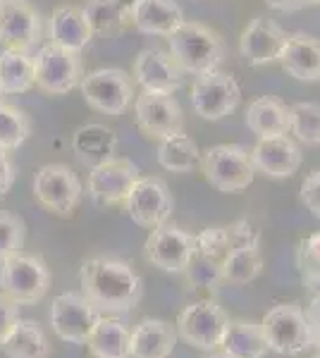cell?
Wrapping results in <instances>:
<instances>
[{
    "instance_id": "cell-36",
    "label": "cell",
    "mask_w": 320,
    "mask_h": 358,
    "mask_svg": "<svg viewBox=\"0 0 320 358\" xmlns=\"http://www.w3.org/2000/svg\"><path fill=\"white\" fill-rule=\"evenodd\" d=\"M22 244H25V222L13 213L0 210V263L22 251Z\"/></svg>"
},
{
    "instance_id": "cell-13",
    "label": "cell",
    "mask_w": 320,
    "mask_h": 358,
    "mask_svg": "<svg viewBox=\"0 0 320 358\" xmlns=\"http://www.w3.org/2000/svg\"><path fill=\"white\" fill-rule=\"evenodd\" d=\"M194 253L196 234H189L167 222L151 229L146 239V258L162 273H184Z\"/></svg>"
},
{
    "instance_id": "cell-28",
    "label": "cell",
    "mask_w": 320,
    "mask_h": 358,
    "mask_svg": "<svg viewBox=\"0 0 320 358\" xmlns=\"http://www.w3.org/2000/svg\"><path fill=\"white\" fill-rule=\"evenodd\" d=\"M158 165L170 172H191L201 167V151L196 141L182 129L158 138V151H155Z\"/></svg>"
},
{
    "instance_id": "cell-35",
    "label": "cell",
    "mask_w": 320,
    "mask_h": 358,
    "mask_svg": "<svg viewBox=\"0 0 320 358\" xmlns=\"http://www.w3.org/2000/svg\"><path fill=\"white\" fill-rule=\"evenodd\" d=\"M184 273H187L189 282L196 287V289H215V287L223 282V275H220V261L203 256L199 251L194 253V258L189 261Z\"/></svg>"
},
{
    "instance_id": "cell-12",
    "label": "cell",
    "mask_w": 320,
    "mask_h": 358,
    "mask_svg": "<svg viewBox=\"0 0 320 358\" xmlns=\"http://www.w3.org/2000/svg\"><path fill=\"white\" fill-rule=\"evenodd\" d=\"M130 217L139 227L155 229L172 217L174 199L167 184L158 177H139L125 201Z\"/></svg>"
},
{
    "instance_id": "cell-11",
    "label": "cell",
    "mask_w": 320,
    "mask_h": 358,
    "mask_svg": "<svg viewBox=\"0 0 320 358\" xmlns=\"http://www.w3.org/2000/svg\"><path fill=\"white\" fill-rule=\"evenodd\" d=\"M34 196L53 215L69 217L81 201V182L67 165H43L34 175Z\"/></svg>"
},
{
    "instance_id": "cell-5",
    "label": "cell",
    "mask_w": 320,
    "mask_h": 358,
    "mask_svg": "<svg viewBox=\"0 0 320 358\" xmlns=\"http://www.w3.org/2000/svg\"><path fill=\"white\" fill-rule=\"evenodd\" d=\"M34 79L43 94L65 96L74 91L84 79L81 57L74 50L60 48L55 43H46L34 55Z\"/></svg>"
},
{
    "instance_id": "cell-38",
    "label": "cell",
    "mask_w": 320,
    "mask_h": 358,
    "mask_svg": "<svg viewBox=\"0 0 320 358\" xmlns=\"http://www.w3.org/2000/svg\"><path fill=\"white\" fill-rule=\"evenodd\" d=\"M299 265H301V273H304V277L318 273V270H320V232L311 234L308 239L301 241Z\"/></svg>"
},
{
    "instance_id": "cell-22",
    "label": "cell",
    "mask_w": 320,
    "mask_h": 358,
    "mask_svg": "<svg viewBox=\"0 0 320 358\" xmlns=\"http://www.w3.org/2000/svg\"><path fill=\"white\" fill-rule=\"evenodd\" d=\"M296 82H318L320 79V41L308 34H292L277 60Z\"/></svg>"
},
{
    "instance_id": "cell-3",
    "label": "cell",
    "mask_w": 320,
    "mask_h": 358,
    "mask_svg": "<svg viewBox=\"0 0 320 358\" xmlns=\"http://www.w3.org/2000/svg\"><path fill=\"white\" fill-rule=\"evenodd\" d=\"M50 287V270L43 258L17 251L0 263V292L20 306L39 303Z\"/></svg>"
},
{
    "instance_id": "cell-6",
    "label": "cell",
    "mask_w": 320,
    "mask_h": 358,
    "mask_svg": "<svg viewBox=\"0 0 320 358\" xmlns=\"http://www.w3.org/2000/svg\"><path fill=\"white\" fill-rule=\"evenodd\" d=\"M267 349L282 356H299L311 346V322L294 303H280L270 308L260 320Z\"/></svg>"
},
{
    "instance_id": "cell-18",
    "label": "cell",
    "mask_w": 320,
    "mask_h": 358,
    "mask_svg": "<svg viewBox=\"0 0 320 358\" xmlns=\"http://www.w3.org/2000/svg\"><path fill=\"white\" fill-rule=\"evenodd\" d=\"M249 155H251L256 172H260V175H265V177H275V179L292 177L301 167V160H304L299 146H296L287 134L258 138Z\"/></svg>"
},
{
    "instance_id": "cell-19",
    "label": "cell",
    "mask_w": 320,
    "mask_h": 358,
    "mask_svg": "<svg viewBox=\"0 0 320 358\" xmlns=\"http://www.w3.org/2000/svg\"><path fill=\"white\" fill-rule=\"evenodd\" d=\"M184 72L174 62L170 50L146 48L134 60V82L144 91H160V94H174L182 86Z\"/></svg>"
},
{
    "instance_id": "cell-1",
    "label": "cell",
    "mask_w": 320,
    "mask_h": 358,
    "mask_svg": "<svg viewBox=\"0 0 320 358\" xmlns=\"http://www.w3.org/2000/svg\"><path fill=\"white\" fill-rule=\"evenodd\" d=\"M81 294L106 313H127L141 301L144 282L130 263L110 256H96L79 268Z\"/></svg>"
},
{
    "instance_id": "cell-39",
    "label": "cell",
    "mask_w": 320,
    "mask_h": 358,
    "mask_svg": "<svg viewBox=\"0 0 320 358\" xmlns=\"http://www.w3.org/2000/svg\"><path fill=\"white\" fill-rule=\"evenodd\" d=\"M301 203L320 220V170H313L301 184Z\"/></svg>"
},
{
    "instance_id": "cell-16",
    "label": "cell",
    "mask_w": 320,
    "mask_h": 358,
    "mask_svg": "<svg viewBox=\"0 0 320 358\" xmlns=\"http://www.w3.org/2000/svg\"><path fill=\"white\" fill-rule=\"evenodd\" d=\"M41 36V17L29 0H0V43L10 50L34 48Z\"/></svg>"
},
{
    "instance_id": "cell-46",
    "label": "cell",
    "mask_w": 320,
    "mask_h": 358,
    "mask_svg": "<svg viewBox=\"0 0 320 358\" xmlns=\"http://www.w3.org/2000/svg\"><path fill=\"white\" fill-rule=\"evenodd\" d=\"M0 96H3V91H0Z\"/></svg>"
},
{
    "instance_id": "cell-7",
    "label": "cell",
    "mask_w": 320,
    "mask_h": 358,
    "mask_svg": "<svg viewBox=\"0 0 320 358\" xmlns=\"http://www.w3.org/2000/svg\"><path fill=\"white\" fill-rule=\"evenodd\" d=\"M227 315L213 299H201V301L189 303L177 315V337H182L189 346L199 351H220L225 330H227Z\"/></svg>"
},
{
    "instance_id": "cell-21",
    "label": "cell",
    "mask_w": 320,
    "mask_h": 358,
    "mask_svg": "<svg viewBox=\"0 0 320 358\" xmlns=\"http://www.w3.org/2000/svg\"><path fill=\"white\" fill-rule=\"evenodd\" d=\"M174 344H177V330L158 317H146L130 332L132 358H170Z\"/></svg>"
},
{
    "instance_id": "cell-37",
    "label": "cell",
    "mask_w": 320,
    "mask_h": 358,
    "mask_svg": "<svg viewBox=\"0 0 320 358\" xmlns=\"http://www.w3.org/2000/svg\"><path fill=\"white\" fill-rule=\"evenodd\" d=\"M230 248H232V241H230V229L227 227H208L196 234V251L208 258L223 261L227 253H230Z\"/></svg>"
},
{
    "instance_id": "cell-20",
    "label": "cell",
    "mask_w": 320,
    "mask_h": 358,
    "mask_svg": "<svg viewBox=\"0 0 320 358\" xmlns=\"http://www.w3.org/2000/svg\"><path fill=\"white\" fill-rule=\"evenodd\" d=\"M130 22L148 36H170L184 22V13L174 0H132Z\"/></svg>"
},
{
    "instance_id": "cell-47",
    "label": "cell",
    "mask_w": 320,
    "mask_h": 358,
    "mask_svg": "<svg viewBox=\"0 0 320 358\" xmlns=\"http://www.w3.org/2000/svg\"><path fill=\"white\" fill-rule=\"evenodd\" d=\"M316 358H320V354H318V356H316Z\"/></svg>"
},
{
    "instance_id": "cell-25",
    "label": "cell",
    "mask_w": 320,
    "mask_h": 358,
    "mask_svg": "<svg viewBox=\"0 0 320 358\" xmlns=\"http://www.w3.org/2000/svg\"><path fill=\"white\" fill-rule=\"evenodd\" d=\"M244 120H246V127L258 138L289 134V124H292L289 108L275 96L256 98L251 106L246 108V117H244Z\"/></svg>"
},
{
    "instance_id": "cell-4",
    "label": "cell",
    "mask_w": 320,
    "mask_h": 358,
    "mask_svg": "<svg viewBox=\"0 0 320 358\" xmlns=\"http://www.w3.org/2000/svg\"><path fill=\"white\" fill-rule=\"evenodd\" d=\"M201 172L223 194H239L251 187L256 167L251 155L237 143H220L201 153Z\"/></svg>"
},
{
    "instance_id": "cell-42",
    "label": "cell",
    "mask_w": 320,
    "mask_h": 358,
    "mask_svg": "<svg viewBox=\"0 0 320 358\" xmlns=\"http://www.w3.org/2000/svg\"><path fill=\"white\" fill-rule=\"evenodd\" d=\"M306 317H308V322H311V344L320 346V292L316 294L311 306H308Z\"/></svg>"
},
{
    "instance_id": "cell-10",
    "label": "cell",
    "mask_w": 320,
    "mask_h": 358,
    "mask_svg": "<svg viewBox=\"0 0 320 358\" xmlns=\"http://www.w3.org/2000/svg\"><path fill=\"white\" fill-rule=\"evenodd\" d=\"M101 320V310L84 294L65 292L50 306V327L62 342L86 344Z\"/></svg>"
},
{
    "instance_id": "cell-30",
    "label": "cell",
    "mask_w": 320,
    "mask_h": 358,
    "mask_svg": "<svg viewBox=\"0 0 320 358\" xmlns=\"http://www.w3.org/2000/svg\"><path fill=\"white\" fill-rule=\"evenodd\" d=\"M86 346L94 358H130V330L115 317H101Z\"/></svg>"
},
{
    "instance_id": "cell-45",
    "label": "cell",
    "mask_w": 320,
    "mask_h": 358,
    "mask_svg": "<svg viewBox=\"0 0 320 358\" xmlns=\"http://www.w3.org/2000/svg\"><path fill=\"white\" fill-rule=\"evenodd\" d=\"M306 5H320V0H304Z\"/></svg>"
},
{
    "instance_id": "cell-14",
    "label": "cell",
    "mask_w": 320,
    "mask_h": 358,
    "mask_svg": "<svg viewBox=\"0 0 320 358\" xmlns=\"http://www.w3.org/2000/svg\"><path fill=\"white\" fill-rule=\"evenodd\" d=\"M139 167L127 158H110L106 163L91 167L89 172V192L91 199L101 206H125L134 182L139 177Z\"/></svg>"
},
{
    "instance_id": "cell-33",
    "label": "cell",
    "mask_w": 320,
    "mask_h": 358,
    "mask_svg": "<svg viewBox=\"0 0 320 358\" xmlns=\"http://www.w3.org/2000/svg\"><path fill=\"white\" fill-rule=\"evenodd\" d=\"M32 134V122L22 110L0 101V151H15Z\"/></svg>"
},
{
    "instance_id": "cell-29",
    "label": "cell",
    "mask_w": 320,
    "mask_h": 358,
    "mask_svg": "<svg viewBox=\"0 0 320 358\" xmlns=\"http://www.w3.org/2000/svg\"><path fill=\"white\" fill-rule=\"evenodd\" d=\"M32 86H36V79H34V57L27 50L5 48L0 53V91L8 96H15L25 94Z\"/></svg>"
},
{
    "instance_id": "cell-17",
    "label": "cell",
    "mask_w": 320,
    "mask_h": 358,
    "mask_svg": "<svg viewBox=\"0 0 320 358\" xmlns=\"http://www.w3.org/2000/svg\"><path fill=\"white\" fill-rule=\"evenodd\" d=\"M284 43H287V34L282 31L280 24L265 17H256L242 31L239 53L249 65L263 67L280 60Z\"/></svg>"
},
{
    "instance_id": "cell-23",
    "label": "cell",
    "mask_w": 320,
    "mask_h": 358,
    "mask_svg": "<svg viewBox=\"0 0 320 358\" xmlns=\"http://www.w3.org/2000/svg\"><path fill=\"white\" fill-rule=\"evenodd\" d=\"M50 43L60 45V48L81 53L94 38V29L84 15V8H74V5H62L55 8L50 15Z\"/></svg>"
},
{
    "instance_id": "cell-32",
    "label": "cell",
    "mask_w": 320,
    "mask_h": 358,
    "mask_svg": "<svg viewBox=\"0 0 320 358\" xmlns=\"http://www.w3.org/2000/svg\"><path fill=\"white\" fill-rule=\"evenodd\" d=\"M132 0H89L84 15L96 34H115L130 22Z\"/></svg>"
},
{
    "instance_id": "cell-2",
    "label": "cell",
    "mask_w": 320,
    "mask_h": 358,
    "mask_svg": "<svg viewBox=\"0 0 320 358\" xmlns=\"http://www.w3.org/2000/svg\"><path fill=\"white\" fill-rule=\"evenodd\" d=\"M167 43H170V55L174 57L179 69L194 74V77L218 69L225 57L223 38L199 22L184 20L167 36Z\"/></svg>"
},
{
    "instance_id": "cell-41",
    "label": "cell",
    "mask_w": 320,
    "mask_h": 358,
    "mask_svg": "<svg viewBox=\"0 0 320 358\" xmlns=\"http://www.w3.org/2000/svg\"><path fill=\"white\" fill-rule=\"evenodd\" d=\"M15 179H17V170L13 160H10L8 151H0V196H5L13 189Z\"/></svg>"
},
{
    "instance_id": "cell-15",
    "label": "cell",
    "mask_w": 320,
    "mask_h": 358,
    "mask_svg": "<svg viewBox=\"0 0 320 358\" xmlns=\"http://www.w3.org/2000/svg\"><path fill=\"white\" fill-rule=\"evenodd\" d=\"M134 115L141 131L151 138H162L182 129V108L172 94L141 91L134 98Z\"/></svg>"
},
{
    "instance_id": "cell-44",
    "label": "cell",
    "mask_w": 320,
    "mask_h": 358,
    "mask_svg": "<svg viewBox=\"0 0 320 358\" xmlns=\"http://www.w3.org/2000/svg\"><path fill=\"white\" fill-rule=\"evenodd\" d=\"M208 358H230V356H225V354H223V351H220V354H215V351H213V354H211V356H208Z\"/></svg>"
},
{
    "instance_id": "cell-27",
    "label": "cell",
    "mask_w": 320,
    "mask_h": 358,
    "mask_svg": "<svg viewBox=\"0 0 320 358\" xmlns=\"http://www.w3.org/2000/svg\"><path fill=\"white\" fill-rule=\"evenodd\" d=\"M0 351L8 358H48L50 344L36 322L20 317L8 337L0 342Z\"/></svg>"
},
{
    "instance_id": "cell-40",
    "label": "cell",
    "mask_w": 320,
    "mask_h": 358,
    "mask_svg": "<svg viewBox=\"0 0 320 358\" xmlns=\"http://www.w3.org/2000/svg\"><path fill=\"white\" fill-rule=\"evenodd\" d=\"M17 320H20V303H15L13 299L0 292V342L8 337Z\"/></svg>"
},
{
    "instance_id": "cell-24",
    "label": "cell",
    "mask_w": 320,
    "mask_h": 358,
    "mask_svg": "<svg viewBox=\"0 0 320 358\" xmlns=\"http://www.w3.org/2000/svg\"><path fill=\"white\" fill-rule=\"evenodd\" d=\"M72 148L74 155L81 160L84 165L96 167L106 160L115 158V148H118V136L115 131L106 124H84L74 131L72 136Z\"/></svg>"
},
{
    "instance_id": "cell-31",
    "label": "cell",
    "mask_w": 320,
    "mask_h": 358,
    "mask_svg": "<svg viewBox=\"0 0 320 358\" xmlns=\"http://www.w3.org/2000/svg\"><path fill=\"white\" fill-rule=\"evenodd\" d=\"M263 270V253L258 246H237L220 261L223 282L230 285H249Z\"/></svg>"
},
{
    "instance_id": "cell-34",
    "label": "cell",
    "mask_w": 320,
    "mask_h": 358,
    "mask_svg": "<svg viewBox=\"0 0 320 358\" xmlns=\"http://www.w3.org/2000/svg\"><path fill=\"white\" fill-rule=\"evenodd\" d=\"M289 131L306 146H320V103H294L289 108Z\"/></svg>"
},
{
    "instance_id": "cell-26",
    "label": "cell",
    "mask_w": 320,
    "mask_h": 358,
    "mask_svg": "<svg viewBox=\"0 0 320 358\" xmlns=\"http://www.w3.org/2000/svg\"><path fill=\"white\" fill-rule=\"evenodd\" d=\"M220 351L230 358H263L270 349H267L260 322L232 320V322H227Z\"/></svg>"
},
{
    "instance_id": "cell-8",
    "label": "cell",
    "mask_w": 320,
    "mask_h": 358,
    "mask_svg": "<svg viewBox=\"0 0 320 358\" xmlns=\"http://www.w3.org/2000/svg\"><path fill=\"white\" fill-rule=\"evenodd\" d=\"M242 101V86L230 72H213L199 74L191 84V108L199 117L208 122H218L237 110Z\"/></svg>"
},
{
    "instance_id": "cell-43",
    "label": "cell",
    "mask_w": 320,
    "mask_h": 358,
    "mask_svg": "<svg viewBox=\"0 0 320 358\" xmlns=\"http://www.w3.org/2000/svg\"><path fill=\"white\" fill-rule=\"evenodd\" d=\"M265 5L277 13H296V10L306 8L304 0H265Z\"/></svg>"
},
{
    "instance_id": "cell-9",
    "label": "cell",
    "mask_w": 320,
    "mask_h": 358,
    "mask_svg": "<svg viewBox=\"0 0 320 358\" xmlns=\"http://www.w3.org/2000/svg\"><path fill=\"white\" fill-rule=\"evenodd\" d=\"M79 89L94 110L113 115V117L125 115L134 103V84L122 69H94V72L84 74Z\"/></svg>"
}]
</instances>
